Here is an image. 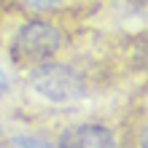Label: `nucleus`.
Wrapping results in <instances>:
<instances>
[{"label":"nucleus","instance_id":"obj_1","mask_svg":"<svg viewBox=\"0 0 148 148\" xmlns=\"http://www.w3.org/2000/svg\"><path fill=\"white\" fill-rule=\"evenodd\" d=\"M62 49V30L46 19H27L16 27L8 43V57L16 67H32L38 62L54 59Z\"/></svg>","mask_w":148,"mask_h":148},{"label":"nucleus","instance_id":"obj_2","mask_svg":"<svg viewBox=\"0 0 148 148\" xmlns=\"http://www.w3.org/2000/svg\"><path fill=\"white\" fill-rule=\"evenodd\" d=\"M27 84L32 86L35 94H40L49 102H57V105L86 97V78L73 65L57 62V59H46V62L32 65L27 73Z\"/></svg>","mask_w":148,"mask_h":148},{"label":"nucleus","instance_id":"obj_3","mask_svg":"<svg viewBox=\"0 0 148 148\" xmlns=\"http://www.w3.org/2000/svg\"><path fill=\"white\" fill-rule=\"evenodd\" d=\"M59 148H113L116 145V135L102 124H70L67 129H62L57 140Z\"/></svg>","mask_w":148,"mask_h":148},{"label":"nucleus","instance_id":"obj_4","mask_svg":"<svg viewBox=\"0 0 148 148\" xmlns=\"http://www.w3.org/2000/svg\"><path fill=\"white\" fill-rule=\"evenodd\" d=\"M11 145H35V148H46V145H51V143L40 140V137H30V135H16V137H11Z\"/></svg>","mask_w":148,"mask_h":148},{"label":"nucleus","instance_id":"obj_5","mask_svg":"<svg viewBox=\"0 0 148 148\" xmlns=\"http://www.w3.org/2000/svg\"><path fill=\"white\" fill-rule=\"evenodd\" d=\"M62 0H24V5L27 8H32V11H51V8H57Z\"/></svg>","mask_w":148,"mask_h":148},{"label":"nucleus","instance_id":"obj_6","mask_svg":"<svg viewBox=\"0 0 148 148\" xmlns=\"http://www.w3.org/2000/svg\"><path fill=\"white\" fill-rule=\"evenodd\" d=\"M8 92H11V78H8V73L0 67V100H3Z\"/></svg>","mask_w":148,"mask_h":148}]
</instances>
